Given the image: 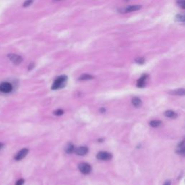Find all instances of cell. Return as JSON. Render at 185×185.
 I'll return each instance as SVG.
<instances>
[{
    "mask_svg": "<svg viewBox=\"0 0 185 185\" xmlns=\"http://www.w3.org/2000/svg\"><path fill=\"white\" fill-rule=\"evenodd\" d=\"M176 3L179 5V7L185 9V0H176Z\"/></svg>",
    "mask_w": 185,
    "mask_h": 185,
    "instance_id": "18",
    "label": "cell"
},
{
    "mask_svg": "<svg viewBox=\"0 0 185 185\" xmlns=\"http://www.w3.org/2000/svg\"><path fill=\"white\" fill-rule=\"evenodd\" d=\"M32 3H33V0H26V2H24V4H23V7H28Z\"/></svg>",
    "mask_w": 185,
    "mask_h": 185,
    "instance_id": "21",
    "label": "cell"
},
{
    "mask_svg": "<svg viewBox=\"0 0 185 185\" xmlns=\"http://www.w3.org/2000/svg\"><path fill=\"white\" fill-rule=\"evenodd\" d=\"M141 8H142L141 5H130V6L127 7L120 9V12H122V13H127V12H134V11L139 10Z\"/></svg>",
    "mask_w": 185,
    "mask_h": 185,
    "instance_id": "6",
    "label": "cell"
},
{
    "mask_svg": "<svg viewBox=\"0 0 185 185\" xmlns=\"http://www.w3.org/2000/svg\"><path fill=\"white\" fill-rule=\"evenodd\" d=\"M96 158L100 161H109L112 158V155L110 153L106 151H100L98 153Z\"/></svg>",
    "mask_w": 185,
    "mask_h": 185,
    "instance_id": "4",
    "label": "cell"
},
{
    "mask_svg": "<svg viewBox=\"0 0 185 185\" xmlns=\"http://www.w3.org/2000/svg\"><path fill=\"white\" fill-rule=\"evenodd\" d=\"M75 153L78 155L83 156L88 153V148L86 146H80L78 148H75Z\"/></svg>",
    "mask_w": 185,
    "mask_h": 185,
    "instance_id": "8",
    "label": "cell"
},
{
    "mask_svg": "<svg viewBox=\"0 0 185 185\" xmlns=\"http://www.w3.org/2000/svg\"><path fill=\"white\" fill-rule=\"evenodd\" d=\"M28 152L29 150L28 148H22L16 154V155L15 156V161H21L28 155Z\"/></svg>",
    "mask_w": 185,
    "mask_h": 185,
    "instance_id": "7",
    "label": "cell"
},
{
    "mask_svg": "<svg viewBox=\"0 0 185 185\" xmlns=\"http://www.w3.org/2000/svg\"><path fill=\"white\" fill-rule=\"evenodd\" d=\"M24 182H25L24 179H19V180L17 181V182H16V184H15V185H23Z\"/></svg>",
    "mask_w": 185,
    "mask_h": 185,
    "instance_id": "22",
    "label": "cell"
},
{
    "mask_svg": "<svg viewBox=\"0 0 185 185\" xmlns=\"http://www.w3.org/2000/svg\"><path fill=\"white\" fill-rule=\"evenodd\" d=\"M177 153L179 154H182V155H185V142H182L179 145Z\"/></svg>",
    "mask_w": 185,
    "mask_h": 185,
    "instance_id": "15",
    "label": "cell"
},
{
    "mask_svg": "<svg viewBox=\"0 0 185 185\" xmlns=\"http://www.w3.org/2000/svg\"><path fill=\"white\" fill-rule=\"evenodd\" d=\"M175 20L178 22H182L185 24V14H179L175 16Z\"/></svg>",
    "mask_w": 185,
    "mask_h": 185,
    "instance_id": "14",
    "label": "cell"
},
{
    "mask_svg": "<svg viewBox=\"0 0 185 185\" xmlns=\"http://www.w3.org/2000/svg\"><path fill=\"white\" fill-rule=\"evenodd\" d=\"M33 67H34V64H33H33H32V63H31V64H30V66H29L28 70H31V69H33Z\"/></svg>",
    "mask_w": 185,
    "mask_h": 185,
    "instance_id": "23",
    "label": "cell"
},
{
    "mask_svg": "<svg viewBox=\"0 0 185 185\" xmlns=\"http://www.w3.org/2000/svg\"><path fill=\"white\" fill-rule=\"evenodd\" d=\"M135 62L137 63V64H144V62H145V59H144L143 57H139V58L136 59Z\"/></svg>",
    "mask_w": 185,
    "mask_h": 185,
    "instance_id": "19",
    "label": "cell"
},
{
    "mask_svg": "<svg viewBox=\"0 0 185 185\" xmlns=\"http://www.w3.org/2000/svg\"><path fill=\"white\" fill-rule=\"evenodd\" d=\"M171 95H176V96H185V89L184 88H179V89L174 90L169 92Z\"/></svg>",
    "mask_w": 185,
    "mask_h": 185,
    "instance_id": "10",
    "label": "cell"
},
{
    "mask_svg": "<svg viewBox=\"0 0 185 185\" xmlns=\"http://www.w3.org/2000/svg\"><path fill=\"white\" fill-rule=\"evenodd\" d=\"M100 111L101 112V113H105V111H106V109H105L104 108H101V109H100Z\"/></svg>",
    "mask_w": 185,
    "mask_h": 185,
    "instance_id": "25",
    "label": "cell"
},
{
    "mask_svg": "<svg viewBox=\"0 0 185 185\" xmlns=\"http://www.w3.org/2000/svg\"><path fill=\"white\" fill-rule=\"evenodd\" d=\"M4 144L3 143H2V142H0V150H2V148H4Z\"/></svg>",
    "mask_w": 185,
    "mask_h": 185,
    "instance_id": "26",
    "label": "cell"
},
{
    "mask_svg": "<svg viewBox=\"0 0 185 185\" xmlns=\"http://www.w3.org/2000/svg\"><path fill=\"white\" fill-rule=\"evenodd\" d=\"M12 84L8 82H4L0 83V92H2L4 93H9L12 90Z\"/></svg>",
    "mask_w": 185,
    "mask_h": 185,
    "instance_id": "3",
    "label": "cell"
},
{
    "mask_svg": "<svg viewBox=\"0 0 185 185\" xmlns=\"http://www.w3.org/2000/svg\"><path fill=\"white\" fill-rule=\"evenodd\" d=\"M63 113H64V111L62 109H57L54 111V114L56 116H61Z\"/></svg>",
    "mask_w": 185,
    "mask_h": 185,
    "instance_id": "20",
    "label": "cell"
},
{
    "mask_svg": "<svg viewBox=\"0 0 185 185\" xmlns=\"http://www.w3.org/2000/svg\"><path fill=\"white\" fill-rule=\"evenodd\" d=\"M93 79V77L90 75H88V74H84V75H82L79 78V80H88Z\"/></svg>",
    "mask_w": 185,
    "mask_h": 185,
    "instance_id": "16",
    "label": "cell"
},
{
    "mask_svg": "<svg viewBox=\"0 0 185 185\" xmlns=\"http://www.w3.org/2000/svg\"><path fill=\"white\" fill-rule=\"evenodd\" d=\"M132 103L133 106H135V107H140V106H142V101H141V99H140V98L134 97L133 98L132 100Z\"/></svg>",
    "mask_w": 185,
    "mask_h": 185,
    "instance_id": "12",
    "label": "cell"
},
{
    "mask_svg": "<svg viewBox=\"0 0 185 185\" xmlns=\"http://www.w3.org/2000/svg\"><path fill=\"white\" fill-rule=\"evenodd\" d=\"M163 185H171V182L170 181H166V182L163 184Z\"/></svg>",
    "mask_w": 185,
    "mask_h": 185,
    "instance_id": "24",
    "label": "cell"
},
{
    "mask_svg": "<svg viewBox=\"0 0 185 185\" xmlns=\"http://www.w3.org/2000/svg\"><path fill=\"white\" fill-rule=\"evenodd\" d=\"M161 124V122L160 120H153L150 122V125L153 127H158Z\"/></svg>",
    "mask_w": 185,
    "mask_h": 185,
    "instance_id": "17",
    "label": "cell"
},
{
    "mask_svg": "<svg viewBox=\"0 0 185 185\" xmlns=\"http://www.w3.org/2000/svg\"><path fill=\"white\" fill-rule=\"evenodd\" d=\"M164 115H165V117H168V118L175 119L177 117V114H176V112H174V111H171V110H168L166 111H165Z\"/></svg>",
    "mask_w": 185,
    "mask_h": 185,
    "instance_id": "13",
    "label": "cell"
},
{
    "mask_svg": "<svg viewBox=\"0 0 185 185\" xmlns=\"http://www.w3.org/2000/svg\"><path fill=\"white\" fill-rule=\"evenodd\" d=\"M67 81V76L66 75H61L57 78V79L54 81L51 86L52 90H58L60 88H63L65 87Z\"/></svg>",
    "mask_w": 185,
    "mask_h": 185,
    "instance_id": "1",
    "label": "cell"
},
{
    "mask_svg": "<svg viewBox=\"0 0 185 185\" xmlns=\"http://www.w3.org/2000/svg\"><path fill=\"white\" fill-rule=\"evenodd\" d=\"M78 169L83 174H89L92 171V167L87 163H81L78 165Z\"/></svg>",
    "mask_w": 185,
    "mask_h": 185,
    "instance_id": "2",
    "label": "cell"
},
{
    "mask_svg": "<svg viewBox=\"0 0 185 185\" xmlns=\"http://www.w3.org/2000/svg\"><path fill=\"white\" fill-rule=\"evenodd\" d=\"M8 58L14 64H16V65H18V64H21L23 61L22 57L18 55V54H9L7 55Z\"/></svg>",
    "mask_w": 185,
    "mask_h": 185,
    "instance_id": "5",
    "label": "cell"
},
{
    "mask_svg": "<svg viewBox=\"0 0 185 185\" xmlns=\"http://www.w3.org/2000/svg\"><path fill=\"white\" fill-rule=\"evenodd\" d=\"M148 78V75H146V74H145V75H142V77L137 80V86L138 87V88H143V87H145V82H146Z\"/></svg>",
    "mask_w": 185,
    "mask_h": 185,
    "instance_id": "9",
    "label": "cell"
},
{
    "mask_svg": "<svg viewBox=\"0 0 185 185\" xmlns=\"http://www.w3.org/2000/svg\"><path fill=\"white\" fill-rule=\"evenodd\" d=\"M75 148L74 146V145H72V143H68L67 145H66L65 148H64V151L65 153L68 154H71L73 152H75Z\"/></svg>",
    "mask_w": 185,
    "mask_h": 185,
    "instance_id": "11",
    "label": "cell"
}]
</instances>
